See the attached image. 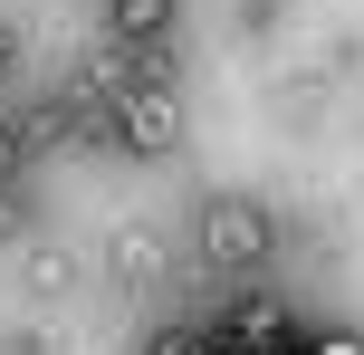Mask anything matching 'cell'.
<instances>
[{"mask_svg":"<svg viewBox=\"0 0 364 355\" xmlns=\"http://www.w3.org/2000/svg\"><path fill=\"white\" fill-rule=\"evenodd\" d=\"M106 125H115V144H125V154H173V144H182V106H173L164 77H144V87H115Z\"/></svg>","mask_w":364,"mask_h":355,"instance_id":"7a4b0ae2","label":"cell"},{"mask_svg":"<svg viewBox=\"0 0 364 355\" xmlns=\"http://www.w3.org/2000/svg\"><path fill=\"white\" fill-rule=\"evenodd\" d=\"M10 58H19V38H10V29H0V77H10Z\"/></svg>","mask_w":364,"mask_h":355,"instance_id":"52a82bcc","label":"cell"},{"mask_svg":"<svg viewBox=\"0 0 364 355\" xmlns=\"http://www.w3.org/2000/svg\"><path fill=\"white\" fill-rule=\"evenodd\" d=\"M106 29L125 38V48H154V38L173 29V0H106Z\"/></svg>","mask_w":364,"mask_h":355,"instance_id":"3957f363","label":"cell"},{"mask_svg":"<svg viewBox=\"0 0 364 355\" xmlns=\"http://www.w3.org/2000/svg\"><path fill=\"white\" fill-rule=\"evenodd\" d=\"M10 173H19V134L0 125V183H10Z\"/></svg>","mask_w":364,"mask_h":355,"instance_id":"8992f818","label":"cell"},{"mask_svg":"<svg viewBox=\"0 0 364 355\" xmlns=\"http://www.w3.org/2000/svg\"><path fill=\"white\" fill-rule=\"evenodd\" d=\"M154 355H220V346L201 337V327H173V337H154Z\"/></svg>","mask_w":364,"mask_h":355,"instance_id":"5b68a950","label":"cell"},{"mask_svg":"<svg viewBox=\"0 0 364 355\" xmlns=\"http://www.w3.org/2000/svg\"><path fill=\"white\" fill-rule=\"evenodd\" d=\"M201 260H220V269L278 260V221L250 202V192H220V202H201Z\"/></svg>","mask_w":364,"mask_h":355,"instance_id":"6da1fadb","label":"cell"},{"mask_svg":"<svg viewBox=\"0 0 364 355\" xmlns=\"http://www.w3.org/2000/svg\"><path fill=\"white\" fill-rule=\"evenodd\" d=\"M297 355H364V337H346V327H307Z\"/></svg>","mask_w":364,"mask_h":355,"instance_id":"277c9868","label":"cell"}]
</instances>
